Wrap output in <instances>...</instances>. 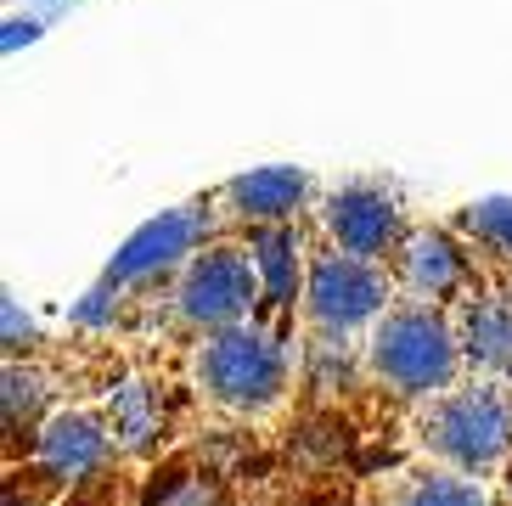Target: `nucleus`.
I'll return each instance as SVG.
<instances>
[{
  "label": "nucleus",
  "instance_id": "2",
  "mask_svg": "<svg viewBox=\"0 0 512 506\" xmlns=\"http://www.w3.org/2000/svg\"><path fill=\"white\" fill-rule=\"evenodd\" d=\"M512 439V411L496 388H467V394H451L428 417V445L439 456H451L462 467H484L490 456H501Z\"/></svg>",
  "mask_w": 512,
  "mask_h": 506
},
{
  "label": "nucleus",
  "instance_id": "6",
  "mask_svg": "<svg viewBox=\"0 0 512 506\" xmlns=\"http://www.w3.org/2000/svg\"><path fill=\"white\" fill-rule=\"evenodd\" d=\"M332 231H338V242L349 253H377L394 231V209L372 192H349L332 203Z\"/></svg>",
  "mask_w": 512,
  "mask_h": 506
},
{
  "label": "nucleus",
  "instance_id": "11",
  "mask_svg": "<svg viewBox=\"0 0 512 506\" xmlns=\"http://www.w3.org/2000/svg\"><path fill=\"white\" fill-rule=\"evenodd\" d=\"M467 349L490 366H512V310L501 304H479L467 315Z\"/></svg>",
  "mask_w": 512,
  "mask_h": 506
},
{
  "label": "nucleus",
  "instance_id": "9",
  "mask_svg": "<svg viewBox=\"0 0 512 506\" xmlns=\"http://www.w3.org/2000/svg\"><path fill=\"white\" fill-rule=\"evenodd\" d=\"M400 265H406V282L417 287V293H428V298H439V293H451L456 287V276H462V259H456V248L445 237H417L406 253H400Z\"/></svg>",
  "mask_w": 512,
  "mask_h": 506
},
{
  "label": "nucleus",
  "instance_id": "14",
  "mask_svg": "<svg viewBox=\"0 0 512 506\" xmlns=\"http://www.w3.org/2000/svg\"><path fill=\"white\" fill-rule=\"evenodd\" d=\"M406 506H484V501H479L473 484H462V478H428V484L411 490Z\"/></svg>",
  "mask_w": 512,
  "mask_h": 506
},
{
  "label": "nucleus",
  "instance_id": "7",
  "mask_svg": "<svg viewBox=\"0 0 512 506\" xmlns=\"http://www.w3.org/2000/svg\"><path fill=\"white\" fill-rule=\"evenodd\" d=\"M40 450H46V467L57 478H79L102 462V433L85 417H57L46 433H40Z\"/></svg>",
  "mask_w": 512,
  "mask_h": 506
},
{
  "label": "nucleus",
  "instance_id": "4",
  "mask_svg": "<svg viewBox=\"0 0 512 506\" xmlns=\"http://www.w3.org/2000/svg\"><path fill=\"white\" fill-rule=\"evenodd\" d=\"M248 298H254V270L248 259L237 253H203L197 270L186 276V315L192 321H237L248 310Z\"/></svg>",
  "mask_w": 512,
  "mask_h": 506
},
{
  "label": "nucleus",
  "instance_id": "10",
  "mask_svg": "<svg viewBox=\"0 0 512 506\" xmlns=\"http://www.w3.org/2000/svg\"><path fill=\"white\" fill-rule=\"evenodd\" d=\"M304 192V175L299 169H259V175H242L237 186H231V197H237L242 214H259V220H276V214H287L293 203H299Z\"/></svg>",
  "mask_w": 512,
  "mask_h": 506
},
{
  "label": "nucleus",
  "instance_id": "1",
  "mask_svg": "<svg viewBox=\"0 0 512 506\" xmlns=\"http://www.w3.org/2000/svg\"><path fill=\"white\" fill-rule=\"evenodd\" d=\"M372 366H377V377L394 383L400 394H422V388H439L451 377L456 355H451V338H445V327H439L434 315L400 310L377 327Z\"/></svg>",
  "mask_w": 512,
  "mask_h": 506
},
{
  "label": "nucleus",
  "instance_id": "15",
  "mask_svg": "<svg viewBox=\"0 0 512 506\" xmlns=\"http://www.w3.org/2000/svg\"><path fill=\"white\" fill-rule=\"evenodd\" d=\"M34 405H40V388L29 377H6V428L17 433V417H34Z\"/></svg>",
  "mask_w": 512,
  "mask_h": 506
},
{
  "label": "nucleus",
  "instance_id": "3",
  "mask_svg": "<svg viewBox=\"0 0 512 506\" xmlns=\"http://www.w3.org/2000/svg\"><path fill=\"white\" fill-rule=\"evenodd\" d=\"M203 383L220 405H265L282 388V355L254 332H226L203 355Z\"/></svg>",
  "mask_w": 512,
  "mask_h": 506
},
{
  "label": "nucleus",
  "instance_id": "12",
  "mask_svg": "<svg viewBox=\"0 0 512 506\" xmlns=\"http://www.w3.org/2000/svg\"><path fill=\"white\" fill-rule=\"evenodd\" d=\"M254 248H259V265H265V282H271V298H293V282H299L293 237H287V231H265Z\"/></svg>",
  "mask_w": 512,
  "mask_h": 506
},
{
  "label": "nucleus",
  "instance_id": "13",
  "mask_svg": "<svg viewBox=\"0 0 512 506\" xmlns=\"http://www.w3.org/2000/svg\"><path fill=\"white\" fill-rule=\"evenodd\" d=\"M147 506H226V490L214 478H197V473H175L164 484H152Z\"/></svg>",
  "mask_w": 512,
  "mask_h": 506
},
{
  "label": "nucleus",
  "instance_id": "8",
  "mask_svg": "<svg viewBox=\"0 0 512 506\" xmlns=\"http://www.w3.org/2000/svg\"><path fill=\"white\" fill-rule=\"evenodd\" d=\"M192 237H197V214H164V220H152L141 237L124 242L113 276H136V270H147V265H164V259H175Z\"/></svg>",
  "mask_w": 512,
  "mask_h": 506
},
{
  "label": "nucleus",
  "instance_id": "16",
  "mask_svg": "<svg viewBox=\"0 0 512 506\" xmlns=\"http://www.w3.org/2000/svg\"><path fill=\"white\" fill-rule=\"evenodd\" d=\"M467 220L484 225V231H490L496 242H507V248H512V203H479V209L467 214Z\"/></svg>",
  "mask_w": 512,
  "mask_h": 506
},
{
  "label": "nucleus",
  "instance_id": "5",
  "mask_svg": "<svg viewBox=\"0 0 512 506\" xmlns=\"http://www.w3.org/2000/svg\"><path fill=\"white\" fill-rule=\"evenodd\" d=\"M383 304V276L361 259H321L316 282H310V310L327 321V327H349Z\"/></svg>",
  "mask_w": 512,
  "mask_h": 506
}]
</instances>
